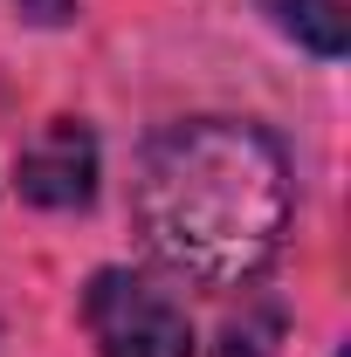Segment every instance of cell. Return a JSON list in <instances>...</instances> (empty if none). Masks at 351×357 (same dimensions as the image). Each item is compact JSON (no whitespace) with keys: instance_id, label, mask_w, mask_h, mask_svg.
<instances>
[{"instance_id":"cell-1","label":"cell","mask_w":351,"mask_h":357,"mask_svg":"<svg viewBox=\"0 0 351 357\" xmlns=\"http://www.w3.org/2000/svg\"><path fill=\"white\" fill-rule=\"evenodd\" d=\"M296 220L282 137L248 117H179L145 137L131 172V227L152 261L200 289H248Z\"/></svg>"},{"instance_id":"cell-2","label":"cell","mask_w":351,"mask_h":357,"mask_svg":"<svg viewBox=\"0 0 351 357\" xmlns=\"http://www.w3.org/2000/svg\"><path fill=\"white\" fill-rule=\"evenodd\" d=\"M83 330L96 344V357H200L186 303L138 268H96L89 275Z\"/></svg>"},{"instance_id":"cell-3","label":"cell","mask_w":351,"mask_h":357,"mask_svg":"<svg viewBox=\"0 0 351 357\" xmlns=\"http://www.w3.org/2000/svg\"><path fill=\"white\" fill-rule=\"evenodd\" d=\"M96 178H103V151L83 117H48L14 151V192L35 213H83L96 199Z\"/></svg>"},{"instance_id":"cell-4","label":"cell","mask_w":351,"mask_h":357,"mask_svg":"<svg viewBox=\"0 0 351 357\" xmlns=\"http://www.w3.org/2000/svg\"><path fill=\"white\" fill-rule=\"evenodd\" d=\"M262 14L296 48L324 55V62H338L351 48V0H262Z\"/></svg>"},{"instance_id":"cell-5","label":"cell","mask_w":351,"mask_h":357,"mask_svg":"<svg viewBox=\"0 0 351 357\" xmlns=\"http://www.w3.org/2000/svg\"><path fill=\"white\" fill-rule=\"evenodd\" d=\"M282 330L289 310L275 296H241V310H227V323L214 330V357H282Z\"/></svg>"},{"instance_id":"cell-6","label":"cell","mask_w":351,"mask_h":357,"mask_svg":"<svg viewBox=\"0 0 351 357\" xmlns=\"http://www.w3.org/2000/svg\"><path fill=\"white\" fill-rule=\"evenodd\" d=\"M28 28H69L76 21V0H7Z\"/></svg>"},{"instance_id":"cell-7","label":"cell","mask_w":351,"mask_h":357,"mask_svg":"<svg viewBox=\"0 0 351 357\" xmlns=\"http://www.w3.org/2000/svg\"><path fill=\"white\" fill-rule=\"evenodd\" d=\"M331 357H351V351H345V344H338V351H331Z\"/></svg>"}]
</instances>
